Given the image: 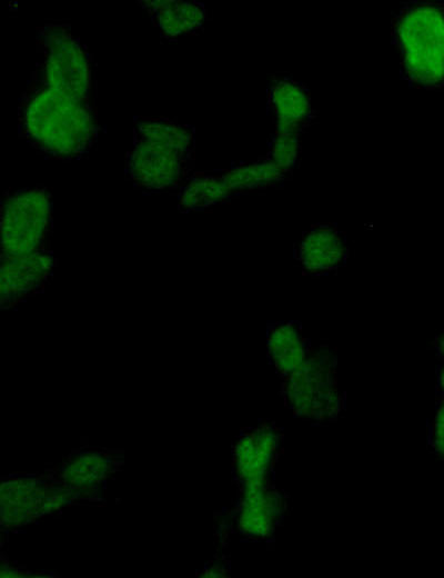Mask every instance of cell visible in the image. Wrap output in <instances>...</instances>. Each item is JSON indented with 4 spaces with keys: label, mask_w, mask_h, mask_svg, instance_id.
I'll return each instance as SVG.
<instances>
[{
    "label": "cell",
    "mask_w": 444,
    "mask_h": 578,
    "mask_svg": "<svg viewBox=\"0 0 444 578\" xmlns=\"http://www.w3.org/2000/svg\"><path fill=\"white\" fill-rule=\"evenodd\" d=\"M18 114L20 136L53 159L78 160L98 138L99 126L91 102L33 79L19 102Z\"/></svg>",
    "instance_id": "1"
},
{
    "label": "cell",
    "mask_w": 444,
    "mask_h": 578,
    "mask_svg": "<svg viewBox=\"0 0 444 578\" xmlns=\"http://www.w3.org/2000/svg\"><path fill=\"white\" fill-rule=\"evenodd\" d=\"M134 139L125 173L135 188L168 192L194 173V129L174 119L148 117L134 121Z\"/></svg>",
    "instance_id": "2"
},
{
    "label": "cell",
    "mask_w": 444,
    "mask_h": 578,
    "mask_svg": "<svg viewBox=\"0 0 444 578\" xmlns=\"http://www.w3.org/2000/svg\"><path fill=\"white\" fill-rule=\"evenodd\" d=\"M392 47L403 78L415 91L444 86V10L442 1L413 0L391 18Z\"/></svg>",
    "instance_id": "3"
},
{
    "label": "cell",
    "mask_w": 444,
    "mask_h": 578,
    "mask_svg": "<svg viewBox=\"0 0 444 578\" xmlns=\"http://www.w3.org/2000/svg\"><path fill=\"white\" fill-rule=\"evenodd\" d=\"M336 365L333 349L314 343L303 363L281 382L285 408L306 420H336L344 403L337 387Z\"/></svg>",
    "instance_id": "4"
},
{
    "label": "cell",
    "mask_w": 444,
    "mask_h": 578,
    "mask_svg": "<svg viewBox=\"0 0 444 578\" xmlns=\"http://www.w3.org/2000/svg\"><path fill=\"white\" fill-rule=\"evenodd\" d=\"M39 62L31 79L79 100L92 102L94 67L74 32L64 24L38 31Z\"/></svg>",
    "instance_id": "5"
},
{
    "label": "cell",
    "mask_w": 444,
    "mask_h": 578,
    "mask_svg": "<svg viewBox=\"0 0 444 578\" xmlns=\"http://www.w3.org/2000/svg\"><path fill=\"white\" fill-rule=\"evenodd\" d=\"M78 504L43 472L0 478V530L7 537L46 519H56Z\"/></svg>",
    "instance_id": "6"
},
{
    "label": "cell",
    "mask_w": 444,
    "mask_h": 578,
    "mask_svg": "<svg viewBox=\"0 0 444 578\" xmlns=\"http://www.w3.org/2000/svg\"><path fill=\"white\" fill-rule=\"evenodd\" d=\"M52 197L41 186L8 193L0 202V257L43 248L52 226Z\"/></svg>",
    "instance_id": "7"
},
{
    "label": "cell",
    "mask_w": 444,
    "mask_h": 578,
    "mask_svg": "<svg viewBox=\"0 0 444 578\" xmlns=\"http://www.w3.org/2000/svg\"><path fill=\"white\" fill-rule=\"evenodd\" d=\"M124 462L123 448L84 444L72 448L59 462L42 472L78 504H105V488Z\"/></svg>",
    "instance_id": "8"
},
{
    "label": "cell",
    "mask_w": 444,
    "mask_h": 578,
    "mask_svg": "<svg viewBox=\"0 0 444 578\" xmlns=\"http://www.w3.org/2000/svg\"><path fill=\"white\" fill-rule=\"evenodd\" d=\"M291 509L289 496L274 485L238 490L234 506L222 520L221 536L268 542L275 537Z\"/></svg>",
    "instance_id": "9"
},
{
    "label": "cell",
    "mask_w": 444,
    "mask_h": 578,
    "mask_svg": "<svg viewBox=\"0 0 444 578\" xmlns=\"http://www.w3.org/2000/svg\"><path fill=\"white\" fill-rule=\"evenodd\" d=\"M282 430L272 421L242 431L232 446L233 480L238 490L274 485L281 457Z\"/></svg>",
    "instance_id": "10"
},
{
    "label": "cell",
    "mask_w": 444,
    "mask_h": 578,
    "mask_svg": "<svg viewBox=\"0 0 444 578\" xmlns=\"http://www.w3.org/2000/svg\"><path fill=\"white\" fill-rule=\"evenodd\" d=\"M56 260L46 248L17 257H0V312L20 307L50 282Z\"/></svg>",
    "instance_id": "11"
},
{
    "label": "cell",
    "mask_w": 444,
    "mask_h": 578,
    "mask_svg": "<svg viewBox=\"0 0 444 578\" xmlns=\"http://www.w3.org/2000/svg\"><path fill=\"white\" fill-rule=\"evenodd\" d=\"M350 250L345 233L335 225L315 223L303 232L293 256L302 276L316 279L342 270Z\"/></svg>",
    "instance_id": "12"
},
{
    "label": "cell",
    "mask_w": 444,
    "mask_h": 578,
    "mask_svg": "<svg viewBox=\"0 0 444 578\" xmlns=\"http://www.w3.org/2000/svg\"><path fill=\"white\" fill-rule=\"evenodd\" d=\"M268 113L274 130L303 134L314 117L307 83L282 72H272L266 84Z\"/></svg>",
    "instance_id": "13"
},
{
    "label": "cell",
    "mask_w": 444,
    "mask_h": 578,
    "mask_svg": "<svg viewBox=\"0 0 444 578\" xmlns=\"http://www.w3.org/2000/svg\"><path fill=\"white\" fill-rule=\"evenodd\" d=\"M313 346L303 336L302 327L296 321H269L266 325L269 365L281 380L286 379L303 363Z\"/></svg>",
    "instance_id": "14"
},
{
    "label": "cell",
    "mask_w": 444,
    "mask_h": 578,
    "mask_svg": "<svg viewBox=\"0 0 444 578\" xmlns=\"http://www.w3.org/2000/svg\"><path fill=\"white\" fill-rule=\"evenodd\" d=\"M142 7L162 37L168 40H176L196 32L208 19L204 4L196 1H143Z\"/></svg>",
    "instance_id": "15"
},
{
    "label": "cell",
    "mask_w": 444,
    "mask_h": 578,
    "mask_svg": "<svg viewBox=\"0 0 444 578\" xmlns=\"http://www.w3.org/2000/svg\"><path fill=\"white\" fill-rule=\"evenodd\" d=\"M216 173L236 198L261 190L279 189L290 178L265 158L231 165L228 169Z\"/></svg>",
    "instance_id": "16"
},
{
    "label": "cell",
    "mask_w": 444,
    "mask_h": 578,
    "mask_svg": "<svg viewBox=\"0 0 444 578\" xmlns=\"http://www.w3.org/2000/svg\"><path fill=\"white\" fill-rule=\"evenodd\" d=\"M235 195L216 172L193 173L180 188L178 207L181 211L212 209L235 199Z\"/></svg>",
    "instance_id": "17"
},
{
    "label": "cell",
    "mask_w": 444,
    "mask_h": 578,
    "mask_svg": "<svg viewBox=\"0 0 444 578\" xmlns=\"http://www.w3.org/2000/svg\"><path fill=\"white\" fill-rule=\"evenodd\" d=\"M301 139L300 133L274 130L268 141L265 160L291 177L302 160Z\"/></svg>",
    "instance_id": "18"
},
{
    "label": "cell",
    "mask_w": 444,
    "mask_h": 578,
    "mask_svg": "<svg viewBox=\"0 0 444 578\" xmlns=\"http://www.w3.org/2000/svg\"><path fill=\"white\" fill-rule=\"evenodd\" d=\"M58 576L59 572L57 570L32 569L13 561L6 555L0 557V577L49 578Z\"/></svg>",
    "instance_id": "19"
},
{
    "label": "cell",
    "mask_w": 444,
    "mask_h": 578,
    "mask_svg": "<svg viewBox=\"0 0 444 578\" xmlns=\"http://www.w3.org/2000/svg\"><path fill=\"white\" fill-rule=\"evenodd\" d=\"M430 445L438 459L443 460V399L440 398L435 416L430 422Z\"/></svg>",
    "instance_id": "20"
},
{
    "label": "cell",
    "mask_w": 444,
    "mask_h": 578,
    "mask_svg": "<svg viewBox=\"0 0 444 578\" xmlns=\"http://www.w3.org/2000/svg\"><path fill=\"white\" fill-rule=\"evenodd\" d=\"M228 575V560L224 554H219L208 562L203 569L196 572V577H225Z\"/></svg>",
    "instance_id": "21"
},
{
    "label": "cell",
    "mask_w": 444,
    "mask_h": 578,
    "mask_svg": "<svg viewBox=\"0 0 444 578\" xmlns=\"http://www.w3.org/2000/svg\"><path fill=\"white\" fill-rule=\"evenodd\" d=\"M435 345H437V353L440 356V358L442 359V356H443V335L442 332H440V335L437 337H435V340H434ZM436 347V346H434Z\"/></svg>",
    "instance_id": "22"
},
{
    "label": "cell",
    "mask_w": 444,
    "mask_h": 578,
    "mask_svg": "<svg viewBox=\"0 0 444 578\" xmlns=\"http://www.w3.org/2000/svg\"><path fill=\"white\" fill-rule=\"evenodd\" d=\"M4 538H6V536L0 530V557L4 555L3 549H2Z\"/></svg>",
    "instance_id": "23"
}]
</instances>
